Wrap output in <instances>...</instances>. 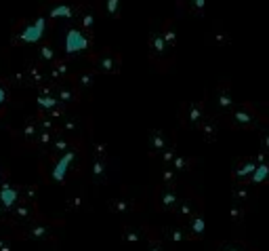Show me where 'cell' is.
<instances>
[{"label":"cell","instance_id":"cell-23","mask_svg":"<svg viewBox=\"0 0 269 251\" xmlns=\"http://www.w3.org/2000/svg\"><path fill=\"white\" fill-rule=\"evenodd\" d=\"M248 182H250V186H267L269 184V161L265 156H259V163L254 167Z\"/></svg>","mask_w":269,"mask_h":251},{"label":"cell","instance_id":"cell-12","mask_svg":"<svg viewBox=\"0 0 269 251\" xmlns=\"http://www.w3.org/2000/svg\"><path fill=\"white\" fill-rule=\"evenodd\" d=\"M206 116V104L204 102H189L181 108V122L185 127H198L200 120Z\"/></svg>","mask_w":269,"mask_h":251},{"label":"cell","instance_id":"cell-17","mask_svg":"<svg viewBox=\"0 0 269 251\" xmlns=\"http://www.w3.org/2000/svg\"><path fill=\"white\" fill-rule=\"evenodd\" d=\"M259 163V156H254V159H238L236 165H234V182H248L252 171H254V167H257Z\"/></svg>","mask_w":269,"mask_h":251},{"label":"cell","instance_id":"cell-43","mask_svg":"<svg viewBox=\"0 0 269 251\" xmlns=\"http://www.w3.org/2000/svg\"><path fill=\"white\" fill-rule=\"evenodd\" d=\"M261 144H263L265 150H269V127L261 129Z\"/></svg>","mask_w":269,"mask_h":251},{"label":"cell","instance_id":"cell-28","mask_svg":"<svg viewBox=\"0 0 269 251\" xmlns=\"http://www.w3.org/2000/svg\"><path fill=\"white\" fill-rule=\"evenodd\" d=\"M25 78H27V85H34V87H42L47 74H45V68L42 64H30L25 68Z\"/></svg>","mask_w":269,"mask_h":251},{"label":"cell","instance_id":"cell-13","mask_svg":"<svg viewBox=\"0 0 269 251\" xmlns=\"http://www.w3.org/2000/svg\"><path fill=\"white\" fill-rule=\"evenodd\" d=\"M120 236H122V241L129 245H141V243H145L149 236V224H122Z\"/></svg>","mask_w":269,"mask_h":251},{"label":"cell","instance_id":"cell-8","mask_svg":"<svg viewBox=\"0 0 269 251\" xmlns=\"http://www.w3.org/2000/svg\"><path fill=\"white\" fill-rule=\"evenodd\" d=\"M204 211V207H202V199L200 197H194V194H185L175 207V211L171 215H175L179 222H187L191 215L196 213H200Z\"/></svg>","mask_w":269,"mask_h":251},{"label":"cell","instance_id":"cell-7","mask_svg":"<svg viewBox=\"0 0 269 251\" xmlns=\"http://www.w3.org/2000/svg\"><path fill=\"white\" fill-rule=\"evenodd\" d=\"M93 45V38L89 32L80 30V27H72V30H67L65 34V53L67 55H82L87 53Z\"/></svg>","mask_w":269,"mask_h":251},{"label":"cell","instance_id":"cell-40","mask_svg":"<svg viewBox=\"0 0 269 251\" xmlns=\"http://www.w3.org/2000/svg\"><path fill=\"white\" fill-rule=\"evenodd\" d=\"M252 106L257 108L259 116H261L263 120H267V122H269V102H263V104H252Z\"/></svg>","mask_w":269,"mask_h":251},{"label":"cell","instance_id":"cell-29","mask_svg":"<svg viewBox=\"0 0 269 251\" xmlns=\"http://www.w3.org/2000/svg\"><path fill=\"white\" fill-rule=\"evenodd\" d=\"M76 7L74 5H67V3H57V5H53L49 9V15L53 19H69V17H74L76 15Z\"/></svg>","mask_w":269,"mask_h":251},{"label":"cell","instance_id":"cell-3","mask_svg":"<svg viewBox=\"0 0 269 251\" xmlns=\"http://www.w3.org/2000/svg\"><path fill=\"white\" fill-rule=\"evenodd\" d=\"M227 122L234 129H259L263 118L252 104H238L227 112Z\"/></svg>","mask_w":269,"mask_h":251},{"label":"cell","instance_id":"cell-31","mask_svg":"<svg viewBox=\"0 0 269 251\" xmlns=\"http://www.w3.org/2000/svg\"><path fill=\"white\" fill-rule=\"evenodd\" d=\"M87 194L84 192H74V194H69L67 197V201H65V209L67 211H76V213H80V211H84L87 209Z\"/></svg>","mask_w":269,"mask_h":251},{"label":"cell","instance_id":"cell-45","mask_svg":"<svg viewBox=\"0 0 269 251\" xmlns=\"http://www.w3.org/2000/svg\"><path fill=\"white\" fill-rule=\"evenodd\" d=\"M7 177H9V171L5 169V167H3V165H0V186H3V184L7 182Z\"/></svg>","mask_w":269,"mask_h":251},{"label":"cell","instance_id":"cell-10","mask_svg":"<svg viewBox=\"0 0 269 251\" xmlns=\"http://www.w3.org/2000/svg\"><path fill=\"white\" fill-rule=\"evenodd\" d=\"M45 32H47V21H45V17H38L34 23L25 25L23 30H17L15 43H25V45L40 43V38L45 36Z\"/></svg>","mask_w":269,"mask_h":251},{"label":"cell","instance_id":"cell-27","mask_svg":"<svg viewBox=\"0 0 269 251\" xmlns=\"http://www.w3.org/2000/svg\"><path fill=\"white\" fill-rule=\"evenodd\" d=\"M210 251H257V247L246 241H217Z\"/></svg>","mask_w":269,"mask_h":251},{"label":"cell","instance_id":"cell-22","mask_svg":"<svg viewBox=\"0 0 269 251\" xmlns=\"http://www.w3.org/2000/svg\"><path fill=\"white\" fill-rule=\"evenodd\" d=\"M168 146H173V139L168 137V133H164L162 129H156L149 135V152L153 156H158L160 152H164Z\"/></svg>","mask_w":269,"mask_h":251},{"label":"cell","instance_id":"cell-41","mask_svg":"<svg viewBox=\"0 0 269 251\" xmlns=\"http://www.w3.org/2000/svg\"><path fill=\"white\" fill-rule=\"evenodd\" d=\"M7 100H9V91H7V87L0 82V114H3V110H5V106H7Z\"/></svg>","mask_w":269,"mask_h":251},{"label":"cell","instance_id":"cell-24","mask_svg":"<svg viewBox=\"0 0 269 251\" xmlns=\"http://www.w3.org/2000/svg\"><path fill=\"white\" fill-rule=\"evenodd\" d=\"M36 102H38V108H40V112L45 114L49 112L51 108H55L59 102H57V95H55V87H42L38 97H36Z\"/></svg>","mask_w":269,"mask_h":251},{"label":"cell","instance_id":"cell-9","mask_svg":"<svg viewBox=\"0 0 269 251\" xmlns=\"http://www.w3.org/2000/svg\"><path fill=\"white\" fill-rule=\"evenodd\" d=\"M93 66L95 70L103 74H118L120 72V55L109 51V49H103L101 53L93 55Z\"/></svg>","mask_w":269,"mask_h":251},{"label":"cell","instance_id":"cell-26","mask_svg":"<svg viewBox=\"0 0 269 251\" xmlns=\"http://www.w3.org/2000/svg\"><path fill=\"white\" fill-rule=\"evenodd\" d=\"M109 177V163L107 156H95L93 159V179L97 184H105V179Z\"/></svg>","mask_w":269,"mask_h":251},{"label":"cell","instance_id":"cell-36","mask_svg":"<svg viewBox=\"0 0 269 251\" xmlns=\"http://www.w3.org/2000/svg\"><path fill=\"white\" fill-rule=\"evenodd\" d=\"M158 177H160V184H179V173L173 169L171 165H162Z\"/></svg>","mask_w":269,"mask_h":251},{"label":"cell","instance_id":"cell-15","mask_svg":"<svg viewBox=\"0 0 269 251\" xmlns=\"http://www.w3.org/2000/svg\"><path fill=\"white\" fill-rule=\"evenodd\" d=\"M234 106V100H232V85L227 80L219 82V87L215 91V110L219 114H227Z\"/></svg>","mask_w":269,"mask_h":251},{"label":"cell","instance_id":"cell-25","mask_svg":"<svg viewBox=\"0 0 269 251\" xmlns=\"http://www.w3.org/2000/svg\"><path fill=\"white\" fill-rule=\"evenodd\" d=\"M49 78H53L55 82L67 80L69 78V59H55V61H51Z\"/></svg>","mask_w":269,"mask_h":251},{"label":"cell","instance_id":"cell-35","mask_svg":"<svg viewBox=\"0 0 269 251\" xmlns=\"http://www.w3.org/2000/svg\"><path fill=\"white\" fill-rule=\"evenodd\" d=\"M38 59H40V64H51L57 59V51H55V47L51 43H42L38 47Z\"/></svg>","mask_w":269,"mask_h":251},{"label":"cell","instance_id":"cell-16","mask_svg":"<svg viewBox=\"0 0 269 251\" xmlns=\"http://www.w3.org/2000/svg\"><path fill=\"white\" fill-rule=\"evenodd\" d=\"M55 95H57V102L63 104V106L78 104V100H80V91H78V87L74 85L72 80L57 82V87H55Z\"/></svg>","mask_w":269,"mask_h":251},{"label":"cell","instance_id":"cell-46","mask_svg":"<svg viewBox=\"0 0 269 251\" xmlns=\"http://www.w3.org/2000/svg\"><path fill=\"white\" fill-rule=\"evenodd\" d=\"M202 7H204V0H196V9L202 11Z\"/></svg>","mask_w":269,"mask_h":251},{"label":"cell","instance_id":"cell-37","mask_svg":"<svg viewBox=\"0 0 269 251\" xmlns=\"http://www.w3.org/2000/svg\"><path fill=\"white\" fill-rule=\"evenodd\" d=\"M21 199L30 201V203H36L38 201V186L36 184H25V186H21Z\"/></svg>","mask_w":269,"mask_h":251},{"label":"cell","instance_id":"cell-14","mask_svg":"<svg viewBox=\"0 0 269 251\" xmlns=\"http://www.w3.org/2000/svg\"><path fill=\"white\" fill-rule=\"evenodd\" d=\"M168 51H171V47L166 45V40L162 36V32H153L151 38H149V55H151V61L153 64H164L168 61L171 57H168Z\"/></svg>","mask_w":269,"mask_h":251},{"label":"cell","instance_id":"cell-47","mask_svg":"<svg viewBox=\"0 0 269 251\" xmlns=\"http://www.w3.org/2000/svg\"><path fill=\"white\" fill-rule=\"evenodd\" d=\"M40 251H59V249H57V247H55V245H51V247H42Z\"/></svg>","mask_w":269,"mask_h":251},{"label":"cell","instance_id":"cell-38","mask_svg":"<svg viewBox=\"0 0 269 251\" xmlns=\"http://www.w3.org/2000/svg\"><path fill=\"white\" fill-rule=\"evenodd\" d=\"M78 21H80V30H84V32H91L93 30V21L95 19H93V13L91 11H82Z\"/></svg>","mask_w":269,"mask_h":251},{"label":"cell","instance_id":"cell-32","mask_svg":"<svg viewBox=\"0 0 269 251\" xmlns=\"http://www.w3.org/2000/svg\"><path fill=\"white\" fill-rule=\"evenodd\" d=\"M173 167V169L181 175V173H187V171H191L194 167H196V161L194 159H189V156H183V154H175L173 156V161L168 163Z\"/></svg>","mask_w":269,"mask_h":251},{"label":"cell","instance_id":"cell-20","mask_svg":"<svg viewBox=\"0 0 269 251\" xmlns=\"http://www.w3.org/2000/svg\"><path fill=\"white\" fill-rule=\"evenodd\" d=\"M196 129H198V133H200V137L204 139V142H215L217 135H219V122H217L215 116H208L206 114Z\"/></svg>","mask_w":269,"mask_h":251},{"label":"cell","instance_id":"cell-21","mask_svg":"<svg viewBox=\"0 0 269 251\" xmlns=\"http://www.w3.org/2000/svg\"><path fill=\"white\" fill-rule=\"evenodd\" d=\"M183 226H185L187 232L194 236V241H200L204 236V232H206V215H204V211L191 215L187 222H183Z\"/></svg>","mask_w":269,"mask_h":251},{"label":"cell","instance_id":"cell-34","mask_svg":"<svg viewBox=\"0 0 269 251\" xmlns=\"http://www.w3.org/2000/svg\"><path fill=\"white\" fill-rule=\"evenodd\" d=\"M95 78H97L95 72H80V74H76V76L72 78V82L78 87V91L82 93V91H89V89L95 85Z\"/></svg>","mask_w":269,"mask_h":251},{"label":"cell","instance_id":"cell-6","mask_svg":"<svg viewBox=\"0 0 269 251\" xmlns=\"http://www.w3.org/2000/svg\"><path fill=\"white\" fill-rule=\"evenodd\" d=\"M145 205V199L139 197V194H131V192H120L114 199L109 201V209L116 215H133L139 213Z\"/></svg>","mask_w":269,"mask_h":251},{"label":"cell","instance_id":"cell-30","mask_svg":"<svg viewBox=\"0 0 269 251\" xmlns=\"http://www.w3.org/2000/svg\"><path fill=\"white\" fill-rule=\"evenodd\" d=\"M246 211H248V207H244V205H240V203H232V207H229V222H232V226L234 228H242L244 226V222H246Z\"/></svg>","mask_w":269,"mask_h":251},{"label":"cell","instance_id":"cell-4","mask_svg":"<svg viewBox=\"0 0 269 251\" xmlns=\"http://www.w3.org/2000/svg\"><path fill=\"white\" fill-rule=\"evenodd\" d=\"M185 197L179 184H160L153 190V207L162 213H173L177 203Z\"/></svg>","mask_w":269,"mask_h":251},{"label":"cell","instance_id":"cell-5","mask_svg":"<svg viewBox=\"0 0 269 251\" xmlns=\"http://www.w3.org/2000/svg\"><path fill=\"white\" fill-rule=\"evenodd\" d=\"M40 211L36 203H30L25 199H19L15 205L9 209V215H7V226H19V224H27V222H34V219H40Z\"/></svg>","mask_w":269,"mask_h":251},{"label":"cell","instance_id":"cell-42","mask_svg":"<svg viewBox=\"0 0 269 251\" xmlns=\"http://www.w3.org/2000/svg\"><path fill=\"white\" fill-rule=\"evenodd\" d=\"M118 3L120 0H107V15H111V17L118 15Z\"/></svg>","mask_w":269,"mask_h":251},{"label":"cell","instance_id":"cell-33","mask_svg":"<svg viewBox=\"0 0 269 251\" xmlns=\"http://www.w3.org/2000/svg\"><path fill=\"white\" fill-rule=\"evenodd\" d=\"M145 251H173L171 249V243H166L164 239H160L158 234H156L149 226V236H147V241H145Z\"/></svg>","mask_w":269,"mask_h":251},{"label":"cell","instance_id":"cell-19","mask_svg":"<svg viewBox=\"0 0 269 251\" xmlns=\"http://www.w3.org/2000/svg\"><path fill=\"white\" fill-rule=\"evenodd\" d=\"M19 199H21V186L9 184V182H5L3 186H0V205H3L7 211H9V209L15 205Z\"/></svg>","mask_w":269,"mask_h":251},{"label":"cell","instance_id":"cell-18","mask_svg":"<svg viewBox=\"0 0 269 251\" xmlns=\"http://www.w3.org/2000/svg\"><path fill=\"white\" fill-rule=\"evenodd\" d=\"M254 201V190L250 188V182H234L232 186V203H240L248 207Z\"/></svg>","mask_w":269,"mask_h":251},{"label":"cell","instance_id":"cell-44","mask_svg":"<svg viewBox=\"0 0 269 251\" xmlns=\"http://www.w3.org/2000/svg\"><path fill=\"white\" fill-rule=\"evenodd\" d=\"M95 156H107L105 144H95Z\"/></svg>","mask_w":269,"mask_h":251},{"label":"cell","instance_id":"cell-11","mask_svg":"<svg viewBox=\"0 0 269 251\" xmlns=\"http://www.w3.org/2000/svg\"><path fill=\"white\" fill-rule=\"evenodd\" d=\"M151 230H153L156 234H158L160 239H164L166 243H171V245L194 241V236L187 232V228H185V226H181V224H177V226H162V228L151 226Z\"/></svg>","mask_w":269,"mask_h":251},{"label":"cell","instance_id":"cell-1","mask_svg":"<svg viewBox=\"0 0 269 251\" xmlns=\"http://www.w3.org/2000/svg\"><path fill=\"white\" fill-rule=\"evenodd\" d=\"M82 152L80 150H67L65 154L53 159V167L51 171L47 173V182H53V184H65L67 179H72L74 175H80L82 171Z\"/></svg>","mask_w":269,"mask_h":251},{"label":"cell","instance_id":"cell-2","mask_svg":"<svg viewBox=\"0 0 269 251\" xmlns=\"http://www.w3.org/2000/svg\"><path fill=\"white\" fill-rule=\"evenodd\" d=\"M63 222H47V219H34L27 222V224H19V226H9L11 236L21 241H32V243H49L55 241V228L61 226Z\"/></svg>","mask_w":269,"mask_h":251},{"label":"cell","instance_id":"cell-39","mask_svg":"<svg viewBox=\"0 0 269 251\" xmlns=\"http://www.w3.org/2000/svg\"><path fill=\"white\" fill-rule=\"evenodd\" d=\"M160 32H162V36H164V40H166V45L171 47V49H175V47H177V45H175V43H177V36H175V32H173L171 23H166V27H162Z\"/></svg>","mask_w":269,"mask_h":251}]
</instances>
